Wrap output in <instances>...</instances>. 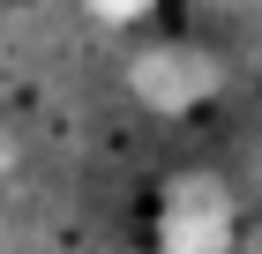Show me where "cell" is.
Here are the masks:
<instances>
[{
    "label": "cell",
    "instance_id": "6da1fadb",
    "mask_svg": "<svg viewBox=\"0 0 262 254\" xmlns=\"http://www.w3.org/2000/svg\"><path fill=\"white\" fill-rule=\"evenodd\" d=\"M240 239V210L217 179H172L165 187V210H158V254H232Z\"/></svg>",
    "mask_w": 262,
    "mask_h": 254
},
{
    "label": "cell",
    "instance_id": "7a4b0ae2",
    "mask_svg": "<svg viewBox=\"0 0 262 254\" xmlns=\"http://www.w3.org/2000/svg\"><path fill=\"white\" fill-rule=\"evenodd\" d=\"M127 82H135V98L150 112H195L217 90V60H202V45H150L127 67Z\"/></svg>",
    "mask_w": 262,
    "mask_h": 254
},
{
    "label": "cell",
    "instance_id": "3957f363",
    "mask_svg": "<svg viewBox=\"0 0 262 254\" xmlns=\"http://www.w3.org/2000/svg\"><path fill=\"white\" fill-rule=\"evenodd\" d=\"M142 8H158V0H90V15H105V22H135Z\"/></svg>",
    "mask_w": 262,
    "mask_h": 254
},
{
    "label": "cell",
    "instance_id": "277c9868",
    "mask_svg": "<svg viewBox=\"0 0 262 254\" xmlns=\"http://www.w3.org/2000/svg\"><path fill=\"white\" fill-rule=\"evenodd\" d=\"M8 165H15V142H0V172H8Z\"/></svg>",
    "mask_w": 262,
    "mask_h": 254
}]
</instances>
